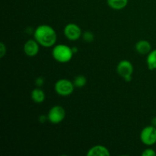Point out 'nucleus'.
I'll return each mask as SVG.
<instances>
[{"instance_id":"f257e3e1","label":"nucleus","mask_w":156,"mask_h":156,"mask_svg":"<svg viewBox=\"0 0 156 156\" xmlns=\"http://www.w3.org/2000/svg\"><path fill=\"white\" fill-rule=\"evenodd\" d=\"M34 38L40 45L48 48L55 46L57 40V34L51 26L41 24L34 30Z\"/></svg>"},{"instance_id":"f03ea898","label":"nucleus","mask_w":156,"mask_h":156,"mask_svg":"<svg viewBox=\"0 0 156 156\" xmlns=\"http://www.w3.org/2000/svg\"><path fill=\"white\" fill-rule=\"evenodd\" d=\"M74 53L72 47L66 44H56L52 50V56L53 59L60 63L69 62L73 57Z\"/></svg>"},{"instance_id":"7ed1b4c3","label":"nucleus","mask_w":156,"mask_h":156,"mask_svg":"<svg viewBox=\"0 0 156 156\" xmlns=\"http://www.w3.org/2000/svg\"><path fill=\"white\" fill-rule=\"evenodd\" d=\"M75 85L73 82L66 79H61L56 81L54 85V90L56 94L62 97L69 96L74 91Z\"/></svg>"},{"instance_id":"20e7f679","label":"nucleus","mask_w":156,"mask_h":156,"mask_svg":"<svg viewBox=\"0 0 156 156\" xmlns=\"http://www.w3.org/2000/svg\"><path fill=\"white\" fill-rule=\"evenodd\" d=\"M133 66L126 59L120 61L117 66V72L120 77L123 78L126 82H130L132 79V75L133 73Z\"/></svg>"},{"instance_id":"39448f33","label":"nucleus","mask_w":156,"mask_h":156,"mask_svg":"<svg viewBox=\"0 0 156 156\" xmlns=\"http://www.w3.org/2000/svg\"><path fill=\"white\" fill-rule=\"evenodd\" d=\"M140 140L147 146L155 145L156 143V127L149 125L143 128L140 132Z\"/></svg>"},{"instance_id":"423d86ee","label":"nucleus","mask_w":156,"mask_h":156,"mask_svg":"<svg viewBox=\"0 0 156 156\" xmlns=\"http://www.w3.org/2000/svg\"><path fill=\"white\" fill-rule=\"evenodd\" d=\"M48 120L53 124H58L63 121L66 117V111L63 107L60 105L53 106L48 111L47 114Z\"/></svg>"},{"instance_id":"0eeeda50","label":"nucleus","mask_w":156,"mask_h":156,"mask_svg":"<svg viewBox=\"0 0 156 156\" xmlns=\"http://www.w3.org/2000/svg\"><path fill=\"white\" fill-rule=\"evenodd\" d=\"M63 34L66 37L72 41H76L82 36V29L74 23H69L64 27Z\"/></svg>"},{"instance_id":"6e6552de","label":"nucleus","mask_w":156,"mask_h":156,"mask_svg":"<svg viewBox=\"0 0 156 156\" xmlns=\"http://www.w3.org/2000/svg\"><path fill=\"white\" fill-rule=\"evenodd\" d=\"M40 44L35 39H29L24 43V52L27 56L33 57L37 55L40 50Z\"/></svg>"},{"instance_id":"1a4fd4ad","label":"nucleus","mask_w":156,"mask_h":156,"mask_svg":"<svg viewBox=\"0 0 156 156\" xmlns=\"http://www.w3.org/2000/svg\"><path fill=\"white\" fill-rule=\"evenodd\" d=\"M88 156H109L111 155L110 151L105 146L101 145L92 146L91 149H88L87 152Z\"/></svg>"},{"instance_id":"9d476101","label":"nucleus","mask_w":156,"mask_h":156,"mask_svg":"<svg viewBox=\"0 0 156 156\" xmlns=\"http://www.w3.org/2000/svg\"><path fill=\"white\" fill-rule=\"evenodd\" d=\"M135 49L139 54L148 55L152 50V46L146 40H140L136 44Z\"/></svg>"},{"instance_id":"9b49d317","label":"nucleus","mask_w":156,"mask_h":156,"mask_svg":"<svg viewBox=\"0 0 156 156\" xmlns=\"http://www.w3.org/2000/svg\"><path fill=\"white\" fill-rule=\"evenodd\" d=\"M30 98L32 101L36 104H41L45 100V92L39 87L34 88L30 92Z\"/></svg>"},{"instance_id":"f8f14e48","label":"nucleus","mask_w":156,"mask_h":156,"mask_svg":"<svg viewBox=\"0 0 156 156\" xmlns=\"http://www.w3.org/2000/svg\"><path fill=\"white\" fill-rule=\"evenodd\" d=\"M129 0H107L108 6L114 10H121L128 4Z\"/></svg>"},{"instance_id":"ddd939ff","label":"nucleus","mask_w":156,"mask_h":156,"mask_svg":"<svg viewBox=\"0 0 156 156\" xmlns=\"http://www.w3.org/2000/svg\"><path fill=\"white\" fill-rule=\"evenodd\" d=\"M146 64L149 70L156 69V49L151 50L150 53L147 55Z\"/></svg>"},{"instance_id":"4468645a","label":"nucleus","mask_w":156,"mask_h":156,"mask_svg":"<svg viewBox=\"0 0 156 156\" xmlns=\"http://www.w3.org/2000/svg\"><path fill=\"white\" fill-rule=\"evenodd\" d=\"M86 78H85V76H82V75L76 76V78L73 80V84H74L75 87H76V88H82V87L86 85Z\"/></svg>"},{"instance_id":"2eb2a0df","label":"nucleus","mask_w":156,"mask_h":156,"mask_svg":"<svg viewBox=\"0 0 156 156\" xmlns=\"http://www.w3.org/2000/svg\"><path fill=\"white\" fill-rule=\"evenodd\" d=\"M82 39L87 43H91L94 39V36L92 32L85 31L82 33Z\"/></svg>"},{"instance_id":"dca6fc26","label":"nucleus","mask_w":156,"mask_h":156,"mask_svg":"<svg viewBox=\"0 0 156 156\" xmlns=\"http://www.w3.org/2000/svg\"><path fill=\"white\" fill-rule=\"evenodd\" d=\"M143 156H156V152L152 148H147L142 152Z\"/></svg>"},{"instance_id":"f3484780","label":"nucleus","mask_w":156,"mask_h":156,"mask_svg":"<svg viewBox=\"0 0 156 156\" xmlns=\"http://www.w3.org/2000/svg\"><path fill=\"white\" fill-rule=\"evenodd\" d=\"M6 51H7V49L4 43H0V58L4 57L5 55L6 54Z\"/></svg>"},{"instance_id":"a211bd4d","label":"nucleus","mask_w":156,"mask_h":156,"mask_svg":"<svg viewBox=\"0 0 156 156\" xmlns=\"http://www.w3.org/2000/svg\"><path fill=\"white\" fill-rule=\"evenodd\" d=\"M44 84V79L42 76H39V77L35 79V85H37V87H39L41 88V86H43Z\"/></svg>"},{"instance_id":"6ab92c4d","label":"nucleus","mask_w":156,"mask_h":156,"mask_svg":"<svg viewBox=\"0 0 156 156\" xmlns=\"http://www.w3.org/2000/svg\"><path fill=\"white\" fill-rule=\"evenodd\" d=\"M47 120H48V117H47V115H41L39 117V121L41 123H45Z\"/></svg>"},{"instance_id":"aec40b11","label":"nucleus","mask_w":156,"mask_h":156,"mask_svg":"<svg viewBox=\"0 0 156 156\" xmlns=\"http://www.w3.org/2000/svg\"><path fill=\"white\" fill-rule=\"evenodd\" d=\"M151 125L156 127V117H154L152 118V120H151Z\"/></svg>"},{"instance_id":"412c9836","label":"nucleus","mask_w":156,"mask_h":156,"mask_svg":"<svg viewBox=\"0 0 156 156\" xmlns=\"http://www.w3.org/2000/svg\"><path fill=\"white\" fill-rule=\"evenodd\" d=\"M72 49H73V53H74V54H75V53H77L78 50H79V49H78L77 47H72Z\"/></svg>"}]
</instances>
